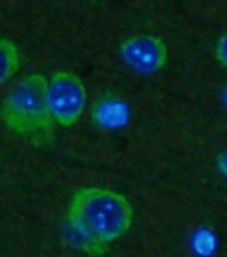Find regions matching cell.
Segmentation results:
<instances>
[{
    "label": "cell",
    "mask_w": 227,
    "mask_h": 257,
    "mask_svg": "<svg viewBox=\"0 0 227 257\" xmlns=\"http://www.w3.org/2000/svg\"><path fill=\"white\" fill-rule=\"evenodd\" d=\"M67 224L88 253L103 255L108 244L130 229L132 207L123 194L110 188H78L67 207Z\"/></svg>",
    "instance_id": "obj_1"
},
{
    "label": "cell",
    "mask_w": 227,
    "mask_h": 257,
    "mask_svg": "<svg viewBox=\"0 0 227 257\" xmlns=\"http://www.w3.org/2000/svg\"><path fill=\"white\" fill-rule=\"evenodd\" d=\"M2 121L13 135L32 142H47L52 136V123L47 106V78L32 73L15 82L2 101Z\"/></svg>",
    "instance_id": "obj_2"
},
{
    "label": "cell",
    "mask_w": 227,
    "mask_h": 257,
    "mask_svg": "<svg viewBox=\"0 0 227 257\" xmlns=\"http://www.w3.org/2000/svg\"><path fill=\"white\" fill-rule=\"evenodd\" d=\"M47 106L52 123L77 125L86 110V88L80 77L71 71H56L47 78Z\"/></svg>",
    "instance_id": "obj_3"
},
{
    "label": "cell",
    "mask_w": 227,
    "mask_h": 257,
    "mask_svg": "<svg viewBox=\"0 0 227 257\" xmlns=\"http://www.w3.org/2000/svg\"><path fill=\"white\" fill-rule=\"evenodd\" d=\"M119 56L132 71L140 75H153L168 64V47L158 36L138 34L121 41Z\"/></svg>",
    "instance_id": "obj_4"
},
{
    "label": "cell",
    "mask_w": 227,
    "mask_h": 257,
    "mask_svg": "<svg viewBox=\"0 0 227 257\" xmlns=\"http://www.w3.org/2000/svg\"><path fill=\"white\" fill-rule=\"evenodd\" d=\"M21 52L19 47L6 36H0V86L19 71Z\"/></svg>",
    "instance_id": "obj_5"
},
{
    "label": "cell",
    "mask_w": 227,
    "mask_h": 257,
    "mask_svg": "<svg viewBox=\"0 0 227 257\" xmlns=\"http://www.w3.org/2000/svg\"><path fill=\"white\" fill-rule=\"evenodd\" d=\"M216 58L227 69V30L221 34V38L216 43Z\"/></svg>",
    "instance_id": "obj_6"
},
{
    "label": "cell",
    "mask_w": 227,
    "mask_h": 257,
    "mask_svg": "<svg viewBox=\"0 0 227 257\" xmlns=\"http://www.w3.org/2000/svg\"><path fill=\"white\" fill-rule=\"evenodd\" d=\"M218 168H220V172L227 177V151L225 153H221L218 157Z\"/></svg>",
    "instance_id": "obj_7"
},
{
    "label": "cell",
    "mask_w": 227,
    "mask_h": 257,
    "mask_svg": "<svg viewBox=\"0 0 227 257\" xmlns=\"http://www.w3.org/2000/svg\"><path fill=\"white\" fill-rule=\"evenodd\" d=\"M221 97H223V103L227 104V86H225V90H223V93H221Z\"/></svg>",
    "instance_id": "obj_8"
}]
</instances>
